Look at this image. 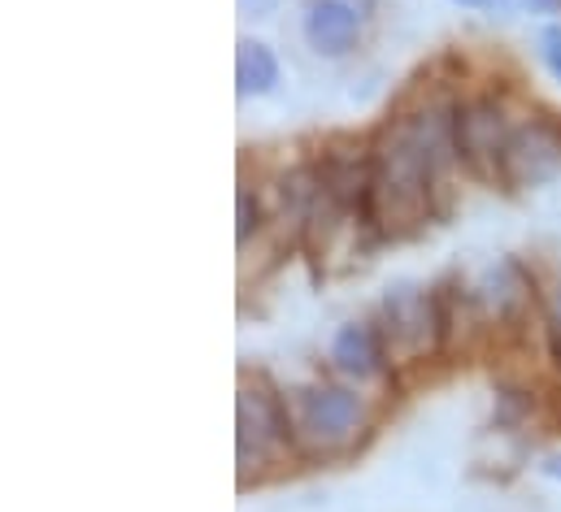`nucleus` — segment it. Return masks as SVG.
Instances as JSON below:
<instances>
[{"mask_svg":"<svg viewBox=\"0 0 561 512\" xmlns=\"http://www.w3.org/2000/svg\"><path fill=\"white\" fill-rule=\"evenodd\" d=\"M453 161V105H426L392 118L370 143V222L383 213L419 218L435 178Z\"/></svg>","mask_w":561,"mask_h":512,"instance_id":"nucleus-1","label":"nucleus"},{"mask_svg":"<svg viewBox=\"0 0 561 512\" xmlns=\"http://www.w3.org/2000/svg\"><path fill=\"white\" fill-rule=\"evenodd\" d=\"M296 434L313 452H335L357 439L366 426V399L353 386L340 383H313L296 395Z\"/></svg>","mask_w":561,"mask_h":512,"instance_id":"nucleus-2","label":"nucleus"},{"mask_svg":"<svg viewBox=\"0 0 561 512\" xmlns=\"http://www.w3.org/2000/svg\"><path fill=\"white\" fill-rule=\"evenodd\" d=\"M510 118L496 96H470L453 105V152L457 165H466L474 178H496L510 148Z\"/></svg>","mask_w":561,"mask_h":512,"instance_id":"nucleus-3","label":"nucleus"},{"mask_svg":"<svg viewBox=\"0 0 561 512\" xmlns=\"http://www.w3.org/2000/svg\"><path fill=\"white\" fill-rule=\"evenodd\" d=\"M236 443H240V465H262L271 456H279L283 447H296L300 434H296V417L287 408V399H279L275 391L266 386H244L240 391V404H236Z\"/></svg>","mask_w":561,"mask_h":512,"instance_id":"nucleus-4","label":"nucleus"},{"mask_svg":"<svg viewBox=\"0 0 561 512\" xmlns=\"http://www.w3.org/2000/svg\"><path fill=\"white\" fill-rule=\"evenodd\" d=\"M366 0H309L305 9V39L318 57L340 61L366 35Z\"/></svg>","mask_w":561,"mask_h":512,"instance_id":"nucleus-5","label":"nucleus"},{"mask_svg":"<svg viewBox=\"0 0 561 512\" xmlns=\"http://www.w3.org/2000/svg\"><path fill=\"white\" fill-rule=\"evenodd\" d=\"M561 170V135L549 123H531L510 135L501 178L514 187H536Z\"/></svg>","mask_w":561,"mask_h":512,"instance_id":"nucleus-6","label":"nucleus"},{"mask_svg":"<svg viewBox=\"0 0 561 512\" xmlns=\"http://www.w3.org/2000/svg\"><path fill=\"white\" fill-rule=\"evenodd\" d=\"M331 365L353 379V383H370L388 370V352H383V335L366 322H348L335 330L331 339Z\"/></svg>","mask_w":561,"mask_h":512,"instance_id":"nucleus-7","label":"nucleus"},{"mask_svg":"<svg viewBox=\"0 0 561 512\" xmlns=\"http://www.w3.org/2000/svg\"><path fill=\"white\" fill-rule=\"evenodd\" d=\"M283 66L262 39H240L236 53V92L240 96H271L279 88Z\"/></svg>","mask_w":561,"mask_h":512,"instance_id":"nucleus-8","label":"nucleus"},{"mask_svg":"<svg viewBox=\"0 0 561 512\" xmlns=\"http://www.w3.org/2000/svg\"><path fill=\"white\" fill-rule=\"evenodd\" d=\"M236 240H240V248L262 231V200L249 191V187H240V196H236Z\"/></svg>","mask_w":561,"mask_h":512,"instance_id":"nucleus-9","label":"nucleus"},{"mask_svg":"<svg viewBox=\"0 0 561 512\" xmlns=\"http://www.w3.org/2000/svg\"><path fill=\"white\" fill-rule=\"evenodd\" d=\"M540 66L549 70V79L561 88V22H549L540 31Z\"/></svg>","mask_w":561,"mask_h":512,"instance_id":"nucleus-10","label":"nucleus"},{"mask_svg":"<svg viewBox=\"0 0 561 512\" xmlns=\"http://www.w3.org/2000/svg\"><path fill=\"white\" fill-rule=\"evenodd\" d=\"M549 357H553V365L561 370V326L558 322H549Z\"/></svg>","mask_w":561,"mask_h":512,"instance_id":"nucleus-11","label":"nucleus"},{"mask_svg":"<svg viewBox=\"0 0 561 512\" xmlns=\"http://www.w3.org/2000/svg\"><path fill=\"white\" fill-rule=\"evenodd\" d=\"M540 474H545V478H553V482H561V452H553V456H545V461H540Z\"/></svg>","mask_w":561,"mask_h":512,"instance_id":"nucleus-12","label":"nucleus"},{"mask_svg":"<svg viewBox=\"0 0 561 512\" xmlns=\"http://www.w3.org/2000/svg\"><path fill=\"white\" fill-rule=\"evenodd\" d=\"M453 4H466V9H505L510 0H453Z\"/></svg>","mask_w":561,"mask_h":512,"instance_id":"nucleus-13","label":"nucleus"}]
</instances>
